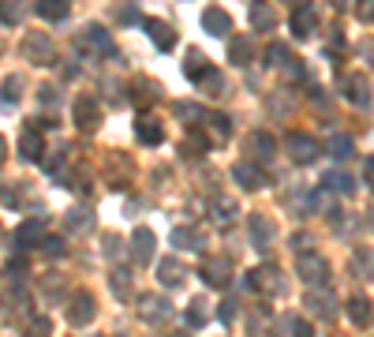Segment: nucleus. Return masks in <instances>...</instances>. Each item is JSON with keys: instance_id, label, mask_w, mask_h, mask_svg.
<instances>
[{"instance_id": "nucleus-19", "label": "nucleus", "mask_w": 374, "mask_h": 337, "mask_svg": "<svg viewBox=\"0 0 374 337\" xmlns=\"http://www.w3.org/2000/svg\"><path fill=\"white\" fill-rule=\"evenodd\" d=\"M184 277H187V270L180 266L176 259H161V262H158V281H161L165 289H176V285H184Z\"/></svg>"}, {"instance_id": "nucleus-27", "label": "nucleus", "mask_w": 374, "mask_h": 337, "mask_svg": "<svg viewBox=\"0 0 374 337\" xmlns=\"http://www.w3.org/2000/svg\"><path fill=\"white\" fill-rule=\"evenodd\" d=\"M348 318L355 326H363V330H367L371 326V300L367 296H352L348 300Z\"/></svg>"}, {"instance_id": "nucleus-34", "label": "nucleus", "mask_w": 374, "mask_h": 337, "mask_svg": "<svg viewBox=\"0 0 374 337\" xmlns=\"http://www.w3.org/2000/svg\"><path fill=\"white\" fill-rule=\"evenodd\" d=\"M64 221H68L71 229H90V225H94V214H90L86 206H71V210L64 214Z\"/></svg>"}, {"instance_id": "nucleus-50", "label": "nucleus", "mask_w": 374, "mask_h": 337, "mask_svg": "<svg viewBox=\"0 0 374 337\" xmlns=\"http://www.w3.org/2000/svg\"><path fill=\"white\" fill-rule=\"evenodd\" d=\"M38 102H41V105H53V102H57V90H53V86H41V90H38Z\"/></svg>"}, {"instance_id": "nucleus-26", "label": "nucleus", "mask_w": 374, "mask_h": 337, "mask_svg": "<svg viewBox=\"0 0 374 337\" xmlns=\"http://www.w3.org/2000/svg\"><path fill=\"white\" fill-rule=\"evenodd\" d=\"M251 150H254V158H259V161H273V150H277V143H273L270 131H254V135H251Z\"/></svg>"}, {"instance_id": "nucleus-9", "label": "nucleus", "mask_w": 374, "mask_h": 337, "mask_svg": "<svg viewBox=\"0 0 374 337\" xmlns=\"http://www.w3.org/2000/svg\"><path fill=\"white\" fill-rule=\"evenodd\" d=\"M139 315L146 318V322H169L172 315V304L165 296H142V304H139Z\"/></svg>"}, {"instance_id": "nucleus-10", "label": "nucleus", "mask_w": 374, "mask_h": 337, "mask_svg": "<svg viewBox=\"0 0 374 337\" xmlns=\"http://www.w3.org/2000/svg\"><path fill=\"white\" fill-rule=\"evenodd\" d=\"M94 311H97L94 296H90V293H75V296H71V304H68V322L71 326H86L90 318H94Z\"/></svg>"}, {"instance_id": "nucleus-44", "label": "nucleus", "mask_w": 374, "mask_h": 337, "mask_svg": "<svg viewBox=\"0 0 374 337\" xmlns=\"http://www.w3.org/2000/svg\"><path fill=\"white\" fill-rule=\"evenodd\" d=\"M247 330H251V337H266V334H262V330H266V315L254 311V315H251V322H247Z\"/></svg>"}, {"instance_id": "nucleus-24", "label": "nucleus", "mask_w": 374, "mask_h": 337, "mask_svg": "<svg viewBox=\"0 0 374 337\" xmlns=\"http://www.w3.org/2000/svg\"><path fill=\"white\" fill-rule=\"evenodd\" d=\"M19 154H23L26 161H41V154H45L41 131H23V139H19Z\"/></svg>"}, {"instance_id": "nucleus-47", "label": "nucleus", "mask_w": 374, "mask_h": 337, "mask_svg": "<svg viewBox=\"0 0 374 337\" xmlns=\"http://www.w3.org/2000/svg\"><path fill=\"white\" fill-rule=\"evenodd\" d=\"M285 68H288V79H307V68H303V60H288Z\"/></svg>"}, {"instance_id": "nucleus-20", "label": "nucleus", "mask_w": 374, "mask_h": 337, "mask_svg": "<svg viewBox=\"0 0 374 337\" xmlns=\"http://www.w3.org/2000/svg\"><path fill=\"white\" fill-rule=\"evenodd\" d=\"M172 248L176 251H198L203 248V236H198V229H191V225H176V229H172Z\"/></svg>"}, {"instance_id": "nucleus-4", "label": "nucleus", "mask_w": 374, "mask_h": 337, "mask_svg": "<svg viewBox=\"0 0 374 337\" xmlns=\"http://www.w3.org/2000/svg\"><path fill=\"white\" fill-rule=\"evenodd\" d=\"M153 251H158V236L146 229V225H142V229H135L131 233V259H135V266H150Z\"/></svg>"}, {"instance_id": "nucleus-45", "label": "nucleus", "mask_w": 374, "mask_h": 337, "mask_svg": "<svg viewBox=\"0 0 374 337\" xmlns=\"http://www.w3.org/2000/svg\"><path fill=\"white\" fill-rule=\"evenodd\" d=\"M176 116H184V120H203V109H198V105H176Z\"/></svg>"}, {"instance_id": "nucleus-43", "label": "nucleus", "mask_w": 374, "mask_h": 337, "mask_svg": "<svg viewBox=\"0 0 374 337\" xmlns=\"http://www.w3.org/2000/svg\"><path fill=\"white\" fill-rule=\"evenodd\" d=\"M116 19H120V26H135V23H142V15H139V4H127L116 12Z\"/></svg>"}, {"instance_id": "nucleus-31", "label": "nucleus", "mask_w": 374, "mask_h": 337, "mask_svg": "<svg viewBox=\"0 0 374 337\" xmlns=\"http://www.w3.org/2000/svg\"><path fill=\"white\" fill-rule=\"evenodd\" d=\"M229 60L240 64V68H243V64H251V60H254V42H251V38L232 42V45H229Z\"/></svg>"}, {"instance_id": "nucleus-3", "label": "nucleus", "mask_w": 374, "mask_h": 337, "mask_svg": "<svg viewBox=\"0 0 374 337\" xmlns=\"http://www.w3.org/2000/svg\"><path fill=\"white\" fill-rule=\"evenodd\" d=\"M285 147H288V154H292V161H296V165H311L318 154H322L318 139H311V135H299V131H288Z\"/></svg>"}, {"instance_id": "nucleus-7", "label": "nucleus", "mask_w": 374, "mask_h": 337, "mask_svg": "<svg viewBox=\"0 0 374 337\" xmlns=\"http://www.w3.org/2000/svg\"><path fill=\"white\" fill-rule=\"evenodd\" d=\"M75 124L83 127V131H97L102 127V105L94 102V98H79L75 102Z\"/></svg>"}, {"instance_id": "nucleus-39", "label": "nucleus", "mask_w": 374, "mask_h": 337, "mask_svg": "<svg viewBox=\"0 0 374 337\" xmlns=\"http://www.w3.org/2000/svg\"><path fill=\"white\" fill-rule=\"evenodd\" d=\"M153 98H158V86L146 83V79H135V102L146 105V102H153Z\"/></svg>"}, {"instance_id": "nucleus-23", "label": "nucleus", "mask_w": 374, "mask_h": 337, "mask_svg": "<svg viewBox=\"0 0 374 337\" xmlns=\"http://www.w3.org/2000/svg\"><path fill=\"white\" fill-rule=\"evenodd\" d=\"M247 19H251V26H254L259 34H270V30H273V23H277V15H273V8H270V4H251Z\"/></svg>"}, {"instance_id": "nucleus-2", "label": "nucleus", "mask_w": 374, "mask_h": 337, "mask_svg": "<svg viewBox=\"0 0 374 337\" xmlns=\"http://www.w3.org/2000/svg\"><path fill=\"white\" fill-rule=\"evenodd\" d=\"M247 281H251V293H266V296H285V289H288L277 266H259Z\"/></svg>"}, {"instance_id": "nucleus-48", "label": "nucleus", "mask_w": 374, "mask_h": 337, "mask_svg": "<svg viewBox=\"0 0 374 337\" xmlns=\"http://www.w3.org/2000/svg\"><path fill=\"white\" fill-rule=\"evenodd\" d=\"M292 248H296V255H299V251H311V236H307V233H296V236H292Z\"/></svg>"}, {"instance_id": "nucleus-18", "label": "nucleus", "mask_w": 374, "mask_h": 337, "mask_svg": "<svg viewBox=\"0 0 374 337\" xmlns=\"http://www.w3.org/2000/svg\"><path fill=\"white\" fill-rule=\"evenodd\" d=\"M41 233H45V217H34V221H23L19 229L12 233V240L19 244V248H34V244H41Z\"/></svg>"}, {"instance_id": "nucleus-49", "label": "nucleus", "mask_w": 374, "mask_h": 337, "mask_svg": "<svg viewBox=\"0 0 374 337\" xmlns=\"http://www.w3.org/2000/svg\"><path fill=\"white\" fill-rule=\"evenodd\" d=\"M0 203H4V206H19V195H15L12 188H0Z\"/></svg>"}, {"instance_id": "nucleus-30", "label": "nucleus", "mask_w": 374, "mask_h": 337, "mask_svg": "<svg viewBox=\"0 0 374 337\" xmlns=\"http://www.w3.org/2000/svg\"><path fill=\"white\" fill-rule=\"evenodd\" d=\"M352 154H355L352 135H330V158H333V161H348Z\"/></svg>"}, {"instance_id": "nucleus-42", "label": "nucleus", "mask_w": 374, "mask_h": 337, "mask_svg": "<svg viewBox=\"0 0 374 337\" xmlns=\"http://www.w3.org/2000/svg\"><path fill=\"white\" fill-rule=\"evenodd\" d=\"M41 255H45V259L64 255V240H57V236H41Z\"/></svg>"}, {"instance_id": "nucleus-8", "label": "nucleus", "mask_w": 374, "mask_h": 337, "mask_svg": "<svg viewBox=\"0 0 374 337\" xmlns=\"http://www.w3.org/2000/svg\"><path fill=\"white\" fill-rule=\"evenodd\" d=\"M142 26H146V34H150V42L158 45L161 53H172L176 49V30L165 23V19H142Z\"/></svg>"}, {"instance_id": "nucleus-25", "label": "nucleus", "mask_w": 374, "mask_h": 337, "mask_svg": "<svg viewBox=\"0 0 374 337\" xmlns=\"http://www.w3.org/2000/svg\"><path fill=\"white\" fill-rule=\"evenodd\" d=\"M34 12H38L41 19H53V23H60V19H68L71 4H64V0H38V4H34Z\"/></svg>"}, {"instance_id": "nucleus-12", "label": "nucleus", "mask_w": 374, "mask_h": 337, "mask_svg": "<svg viewBox=\"0 0 374 337\" xmlns=\"http://www.w3.org/2000/svg\"><path fill=\"white\" fill-rule=\"evenodd\" d=\"M303 304H307V311H311V315H318V318H330V322L337 318V300H333V293H330V289H315V293L307 296Z\"/></svg>"}, {"instance_id": "nucleus-5", "label": "nucleus", "mask_w": 374, "mask_h": 337, "mask_svg": "<svg viewBox=\"0 0 374 337\" xmlns=\"http://www.w3.org/2000/svg\"><path fill=\"white\" fill-rule=\"evenodd\" d=\"M23 53H26L30 64H49L53 60V38L41 34V30H30V38L23 42Z\"/></svg>"}, {"instance_id": "nucleus-53", "label": "nucleus", "mask_w": 374, "mask_h": 337, "mask_svg": "<svg viewBox=\"0 0 374 337\" xmlns=\"http://www.w3.org/2000/svg\"><path fill=\"white\" fill-rule=\"evenodd\" d=\"M176 337H191V334H176Z\"/></svg>"}, {"instance_id": "nucleus-32", "label": "nucleus", "mask_w": 374, "mask_h": 337, "mask_svg": "<svg viewBox=\"0 0 374 337\" xmlns=\"http://www.w3.org/2000/svg\"><path fill=\"white\" fill-rule=\"evenodd\" d=\"M322 184L330 191H337V195H352V191H355V180L348 176V172H326Z\"/></svg>"}, {"instance_id": "nucleus-40", "label": "nucleus", "mask_w": 374, "mask_h": 337, "mask_svg": "<svg viewBox=\"0 0 374 337\" xmlns=\"http://www.w3.org/2000/svg\"><path fill=\"white\" fill-rule=\"evenodd\" d=\"M113 293L131 296V274H127V270H113Z\"/></svg>"}, {"instance_id": "nucleus-38", "label": "nucleus", "mask_w": 374, "mask_h": 337, "mask_svg": "<svg viewBox=\"0 0 374 337\" xmlns=\"http://www.w3.org/2000/svg\"><path fill=\"white\" fill-rule=\"evenodd\" d=\"M19 90H23V75H8V83H4V109H15Z\"/></svg>"}, {"instance_id": "nucleus-14", "label": "nucleus", "mask_w": 374, "mask_h": 337, "mask_svg": "<svg viewBox=\"0 0 374 337\" xmlns=\"http://www.w3.org/2000/svg\"><path fill=\"white\" fill-rule=\"evenodd\" d=\"M247 229H251V244L259 251H266L270 248V240H273V221L266 214H251L247 217Z\"/></svg>"}, {"instance_id": "nucleus-51", "label": "nucleus", "mask_w": 374, "mask_h": 337, "mask_svg": "<svg viewBox=\"0 0 374 337\" xmlns=\"http://www.w3.org/2000/svg\"><path fill=\"white\" fill-rule=\"evenodd\" d=\"M371 176H374V161L363 158V184H371Z\"/></svg>"}, {"instance_id": "nucleus-54", "label": "nucleus", "mask_w": 374, "mask_h": 337, "mask_svg": "<svg viewBox=\"0 0 374 337\" xmlns=\"http://www.w3.org/2000/svg\"><path fill=\"white\" fill-rule=\"evenodd\" d=\"M0 240H4V229H0Z\"/></svg>"}, {"instance_id": "nucleus-17", "label": "nucleus", "mask_w": 374, "mask_h": 337, "mask_svg": "<svg viewBox=\"0 0 374 337\" xmlns=\"http://www.w3.org/2000/svg\"><path fill=\"white\" fill-rule=\"evenodd\" d=\"M135 135H139L142 147H158V143L165 139V127L153 120V116H139V120H135Z\"/></svg>"}, {"instance_id": "nucleus-37", "label": "nucleus", "mask_w": 374, "mask_h": 337, "mask_svg": "<svg viewBox=\"0 0 374 337\" xmlns=\"http://www.w3.org/2000/svg\"><path fill=\"white\" fill-rule=\"evenodd\" d=\"M184 318H187V326H206V300H191V307L184 311Z\"/></svg>"}, {"instance_id": "nucleus-28", "label": "nucleus", "mask_w": 374, "mask_h": 337, "mask_svg": "<svg viewBox=\"0 0 374 337\" xmlns=\"http://www.w3.org/2000/svg\"><path fill=\"white\" fill-rule=\"evenodd\" d=\"M23 15H26L23 0H0V23H4V26H19Z\"/></svg>"}, {"instance_id": "nucleus-13", "label": "nucleus", "mask_w": 374, "mask_h": 337, "mask_svg": "<svg viewBox=\"0 0 374 337\" xmlns=\"http://www.w3.org/2000/svg\"><path fill=\"white\" fill-rule=\"evenodd\" d=\"M229 274H232V262H229V259H206V266H203V281H206L209 289H225V285L232 281Z\"/></svg>"}, {"instance_id": "nucleus-22", "label": "nucleus", "mask_w": 374, "mask_h": 337, "mask_svg": "<svg viewBox=\"0 0 374 337\" xmlns=\"http://www.w3.org/2000/svg\"><path fill=\"white\" fill-rule=\"evenodd\" d=\"M203 124H206V135L214 131V143H229V135H232V120L225 113H209L203 116Z\"/></svg>"}, {"instance_id": "nucleus-21", "label": "nucleus", "mask_w": 374, "mask_h": 337, "mask_svg": "<svg viewBox=\"0 0 374 337\" xmlns=\"http://www.w3.org/2000/svg\"><path fill=\"white\" fill-rule=\"evenodd\" d=\"M344 90H348V102H352V105H359V109L371 105V79H367V75H352Z\"/></svg>"}, {"instance_id": "nucleus-11", "label": "nucleus", "mask_w": 374, "mask_h": 337, "mask_svg": "<svg viewBox=\"0 0 374 337\" xmlns=\"http://www.w3.org/2000/svg\"><path fill=\"white\" fill-rule=\"evenodd\" d=\"M318 26V8L315 4H299L296 12H292V34L296 38H311Z\"/></svg>"}, {"instance_id": "nucleus-15", "label": "nucleus", "mask_w": 374, "mask_h": 337, "mask_svg": "<svg viewBox=\"0 0 374 337\" xmlns=\"http://www.w3.org/2000/svg\"><path fill=\"white\" fill-rule=\"evenodd\" d=\"M86 45V49H97V53H109V57H116V49H113V38L105 34V26H97V23H90L83 26V38H79Z\"/></svg>"}, {"instance_id": "nucleus-1", "label": "nucleus", "mask_w": 374, "mask_h": 337, "mask_svg": "<svg viewBox=\"0 0 374 337\" xmlns=\"http://www.w3.org/2000/svg\"><path fill=\"white\" fill-rule=\"evenodd\" d=\"M296 274L303 285H311V289H326L330 285V262L322 259L318 251H299V259H296Z\"/></svg>"}, {"instance_id": "nucleus-36", "label": "nucleus", "mask_w": 374, "mask_h": 337, "mask_svg": "<svg viewBox=\"0 0 374 337\" xmlns=\"http://www.w3.org/2000/svg\"><path fill=\"white\" fill-rule=\"evenodd\" d=\"M206 150H209V143L203 139V135H191V139L184 143V147H180V154H184V158H191V161H195V158H203Z\"/></svg>"}, {"instance_id": "nucleus-35", "label": "nucleus", "mask_w": 374, "mask_h": 337, "mask_svg": "<svg viewBox=\"0 0 374 337\" xmlns=\"http://www.w3.org/2000/svg\"><path fill=\"white\" fill-rule=\"evenodd\" d=\"M281 330H288L285 337H311V326H307L299 315H285L281 318Z\"/></svg>"}, {"instance_id": "nucleus-29", "label": "nucleus", "mask_w": 374, "mask_h": 337, "mask_svg": "<svg viewBox=\"0 0 374 337\" xmlns=\"http://www.w3.org/2000/svg\"><path fill=\"white\" fill-rule=\"evenodd\" d=\"M209 214H214V221L217 225H229L236 214H240V206H236V199H214V206H209Z\"/></svg>"}, {"instance_id": "nucleus-46", "label": "nucleus", "mask_w": 374, "mask_h": 337, "mask_svg": "<svg viewBox=\"0 0 374 337\" xmlns=\"http://www.w3.org/2000/svg\"><path fill=\"white\" fill-rule=\"evenodd\" d=\"M217 318H221V322H225V326H229V322H232V318H236V304H232V300H225V304H221V307H217Z\"/></svg>"}, {"instance_id": "nucleus-33", "label": "nucleus", "mask_w": 374, "mask_h": 337, "mask_svg": "<svg viewBox=\"0 0 374 337\" xmlns=\"http://www.w3.org/2000/svg\"><path fill=\"white\" fill-rule=\"evenodd\" d=\"M288 60H292V53H288L285 42H270L266 45V68H285Z\"/></svg>"}, {"instance_id": "nucleus-52", "label": "nucleus", "mask_w": 374, "mask_h": 337, "mask_svg": "<svg viewBox=\"0 0 374 337\" xmlns=\"http://www.w3.org/2000/svg\"><path fill=\"white\" fill-rule=\"evenodd\" d=\"M8 158V143H4V135H0V161Z\"/></svg>"}, {"instance_id": "nucleus-16", "label": "nucleus", "mask_w": 374, "mask_h": 337, "mask_svg": "<svg viewBox=\"0 0 374 337\" xmlns=\"http://www.w3.org/2000/svg\"><path fill=\"white\" fill-rule=\"evenodd\" d=\"M203 26L214 34V38H229L232 19H229V12H225V8H206V12H203Z\"/></svg>"}, {"instance_id": "nucleus-6", "label": "nucleus", "mask_w": 374, "mask_h": 337, "mask_svg": "<svg viewBox=\"0 0 374 337\" xmlns=\"http://www.w3.org/2000/svg\"><path fill=\"white\" fill-rule=\"evenodd\" d=\"M232 180L243 191H259L262 184H266V172L254 165V161H236V165H232Z\"/></svg>"}, {"instance_id": "nucleus-41", "label": "nucleus", "mask_w": 374, "mask_h": 337, "mask_svg": "<svg viewBox=\"0 0 374 337\" xmlns=\"http://www.w3.org/2000/svg\"><path fill=\"white\" fill-rule=\"evenodd\" d=\"M49 334H53V322H49L45 315H38L30 326H26V334H23V337H49Z\"/></svg>"}]
</instances>
